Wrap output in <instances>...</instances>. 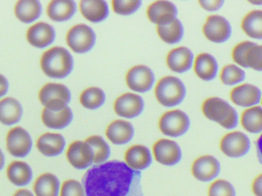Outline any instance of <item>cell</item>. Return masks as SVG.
Instances as JSON below:
<instances>
[{"mask_svg": "<svg viewBox=\"0 0 262 196\" xmlns=\"http://www.w3.org/2000/svg\"><path fill=\"white\" fill-rule=\"evenodd\" d=\"M140 180V172L113 160L89 169L82 184L86 196H143Z\"/></svg>", "mask_w": 262, "mask_h": 196, "instance_id": "cell-1", "label": "cell"}, {"mask_svg": "<svg viewBox=\"0 0 262 196\" xmlns=\"http://www.w3.org/2000/svg\"><path fill=\"white\" fill-rule=\"evenodd\" d=\"M40 64L47 76L60 79L70 75L73 70L74 60L67 49L56 46L43 53Z\"/></svg>", "mask_w": 262, "mask_h": 196, "instance_id": "cell-2", "label": "cell"}, {"mask_svg": "<svg viewBox=\"0 0 262 196\" xmlns=\"http://www.w3.org/2000/svg\"><path fill=\"white\" fill-rule=\"evenodd\" d=\"M202 111L206 118L219 123L226 129H234L238 126V115L236 111L223 99H206L203 102Z\"/></svg>", "mask_w": 262, "mask_h": 196, "instance_id": "cell-3", "label": "cell"}, {"mask_svg": "<svg viewBox=\"0 0 262 196\" xmlns=\"http://www.w3.org/2000/svg\"><path fill=\"white\" fill-rule=\"evenodd\" d=\"M186 95L184 84L177 77H164L156 85V98L163 106H174L180 104Z\"/></svg>", "mask_w": 262, "mask_h": 196, "instance_id": "cell-4", "label": "cell"}, {"mask_svg": "<svg viewBox=\"0 0 262 196\" xmlns=\"http://www.w3.org/2000/svg\"><path fill=\"white\" fill-rule=\"evenodd\" d=\"M38 98L46 109L58 111L68 106L72 95L64 84L49 83L40 90Z\"/></svg>", "mask_w": 262, "mask_h": 196, "instance_id": "cell-5", "label": "cell"}, {"mask_svg": "<svg viewBox=\"0 0 262 196\" xmlns=\"http://www.w3.org/2000/svg\"><path fill=\"white\" fill-rule=\"evenodd\" d=\"M66 41L75 53H86L95 46L96 35L93 29L87 25H75L68 32Z\"/></svg>", "mask_w": 262, "mask_h": 196, "instance_id": "cell-6", "label": "cell"}, {"mask_svg": "<svg viewBox=\"0 0 262 196\" xmlns=\"http://www.w3.org/2000/svg\"><path fill=\"white\" fill-rule=\"evenodd\" d=\"M190 126L189 117L183 111L172 110L167 111L160 117L159 127L164 135L178 137L186 134Z\"/></svg>", "mask_w": 262, "mask_h": 196, "instance_id": "cell-7", "label": "cell"}, {"mask_svg": "<svg viewBox=\"0 0 262 196\" xmlns=\"http://www.w3.org/2000/svg\"><path fill=\"white\" fill-rule=\"evenodd\" d=\"M205 37L214 43H223L230 38L232 33L229 21L221 15H212L206 18L203 25Z\"/></svg>", "mask_w": 262, "mask_h": 196, "instance_id": "cell-8", "label": "cell"}, {"mask_svg": "<svg viewBox=\"0 0 262 196\" xmlns=\"http://www.w3.org/2000/svg\"><path fill=\"white\" fill-rule=\"evenodd\" d=\"M251 142L249 137L239 131L226 134L220 141L222 152L231 158L244 157L250 150Z\"/></svg>", "mask_w": 262, "mask_h": 196, "instance_id": "cell-9", "label": "cell"}, {"mask_svg": "<svg viewBox=\"0 0 262 196\" xmlns=\"http://www.w3.org/2000/svg\"><path fill=\"white\" fill-rule=\"evenodd\" d=\"M32 141L29 133L20 126L12 128L6 137V147L11 155L23 158L30 153Z\"/></svg>", "mask_w": 262, "mask_h": 196, "instance_id": "cell-10", "label": "cell"}, {"mask_svg": "<svg viewBox=\"0 0 262 196\" xmlns=\"http://www.w3.org/2000/svg\"><path fill=\"white\" fill-rule=\"evenodd\" d=\"M154 82V72L146 66H134L126 75V83L129 89L139 93H145L150 90Z\"/></svg>", "mask_w": 262, "mask_h": 196, "instance_id": "cell-11", "label": "cell"}, {"mask_svg": "<svg viewBox=\"0 0 262 196\" xmlns=\"http://www.w3.org/2000/svg\"><path fill=\"white\" fill-rule=\"evenodd\" d=\"M66 157L75 169H87L94 163V154L91 146L85 141H75L68 148Z\"/></svg>", "mask_w": 262, "mask_h": 196, "instance_id": "cell-12", "label": "cell"}, {"mask_svg": "<svg viewBox=\"0 0 262 196\" xmlns=\"http://www.w3.org/2000/svg\"><path fill=\"white\" fill-rule=\"evenodd\" d=\"M152 151L156 160L165 166H174L181 160V149L172 140L167 139L159 140L154 143Z\"/></svg>", "mask_w": 262, "mask_h": 196, "instance_id": "cell-13", "label": "cell"}, {"mask_svg": "<svg viewBox=\"0 0 262 196\" xmlns=\"http://www.w3.org/2000/svg\"><path fill=\"white\" fill-rule=\"evenodd\" d=\"M144 101L136 94L125 93L117 98L114 104L115 113L124 118H134L143 112Z\"/></svg>", "mask_w": 262, "mask_h": 196, "instance_id": "cell-14", "label": "cell"}, {"mask_svg": "<svg viewBox=\"0 0 262 196\" xmlns=\"http://www.w3.org/2000/svg\"><path fill=\"white\" fill-rule=\"evenodd\" d=\"M221 170L220 162L212 156H203L194 161L192 172L196 180L209 182L218 177Z\"/></svg>", "mask_w": 262, "mask_h": 196, "instance_id": "cell-15", "label": "cell"}, {"mask_svg": "<svg viewBox=\"0 0 262 196\" xmlns=\"http://www.w3.org/2000/svg\"><path fill=\"white\" fill-rule=\"evenodd\" d=\"M262 94L258 88L252 84H245L232 89L230 98L235 104L243 107L256 106L261 100Z\"/></svg>", "mask_w": 262, "mask_h": 196, "instance_id": "cell-16", "label": "cell"}, {"mask_svg": "<svg viewBox=\"0 0 262 196\" xmlns=\"http://www.w3.org/2000/svg\"><path fill=\"white\" fill-rule=\"evenodd\" d=\"M26 37L28 41L34 47L43 49L55 41V31L48 23H38L28 29Z\"/></svg>", "mask_w": 262, "mask_h": 196, "instance_id": "cell-17", "label": "cell"}, {"mask_svg": "<svg viewBox=\"0 0 262 196\" xmlns=\"http://www.w3.org/2000/svg\"><path fill=\"white\" fill-rule=\"evenodd\" d=\"M177 6L169 1H156L149 5L146 15L151 23L161 25L177 18Z\"/></svg>", "mask_w": 262, "mask_h": 196, "instance_id": "cell-18", "label": "cell"}, {"mask_svg": "<svg viewBox=\"0 0 262 196\" xmlns=\"http://www.w3.org/2000/svg\"><path fill=\"white\" fill-rule=\"evenodd\" d=\"M194 63L192 52L186 47L172 49L166 56V64L172 72L183 73L192 68Z\"/></svg>", "mask_w": 262, "mask_h": 196, "instance_id": "cell-19", "label": "cell"}, {"mask_svg": "<svg viewBox=\"0 0 262 196\" xmlns=\"http://www.w3.org/2000/svg\"><path fill=\"white\" fill-rule=\"evenodd\" d=\"M124 159L126 164L133 170L137 172L146 169L152 163L150 151L141 145H135L129 148L126 151Z\"/></svg>", "mask_w": 262, "mask_h": 196, "instance_id": "cell-20", "label": "cell"}, {"mask_svg": "<svg viewBox=\"0 0 262 196\" xmlns=\"http://www.w3.org/2000/svg\"><path fill=\"white\" fill-rule=\"evenodd\" d=\"M105 133L107 139L114 144L124 145L132 140L134 129L128 121L117 120L107 126Z\"/></svg>", "mask_w": 262, "mask_h": 196, "instance_id": "cell-21", "label": "cell"}, {"mask_svg": "<svg viewBox=\"0 0 262 196\" xmlns=\"http://www.w3.org/2000/svg\"><path fill=\"white\" fill-rule=\"evenodd\" d=\"M36 146L43 155L46 157H56L64 150L66 140L61 134L46 133L38 137Z\"/></svg>", "mask_w": 262, "mask_h": 196, "instance_id": "cell-22", "label": "cell"}, {"mask_svg": "<svg viewBox=\"0 0 262 196\" xmlns=\"http://www.w3.org/2000/svg\"><path fill=\"white\" fill-rule=\"evenodd\" d=\"M79 8L83 16L92 23H101L109 15L107 3L103 0H83Z\"/></svg>", "mask_w": 262, "mask_h": 196, "instance_id": "cell-23", "label": "cell"}, {"mask_svg": "<svg viewBox=\"0 0 262 196\" xmlns=\"http://www.w3.org/2000/svg\"><path fill=\"white\" fill-rule=\"evenodd\" d=\"M218 62L210 54H200L194 61L195 75L204 81L213 80L218 74Z\"/></svg>", "mask_w": 262, "mask_h": 196, "instance_id": "cell-24", "label": "cell"}, {"mask_svg": "<svg viewBox=\"0 0 262 196\" xmlns=\"http://www.w3.org/2000/svg\"><path fill=\"white\" fill-rule=\"evenodd\" d=\"M72 120L73 113L69 106L58 111H50L45 108L41 113L43 123L51 129H64L70 124Z\"/></svg>", "mask_w": 262, "mask_h": 196, "instance_id": "cell-25", "label": "cell"}, {"mask_svg": "<svg viewBox=\"0 0 262 196\" xmlns=\"http://www.w3.org/2000/svg\"><path fill=\"white\" fill-rule=\"evenodd\" d=\"M76 10V3L72 0H54L48 5L47 14L54 21H64L72 18Z\"/></svg>", "mask_w": 262, "mask_h": 196, "instance_id": "cell-26", "label": "cell"}, {"mask_svg": "<svg viewBox=\"0 0 262 196\" xmlns=\"http://www.w3.org/2000/svg\"><path fill=\"white\" fill-rule=\"evenodd\" d=\"M23 106L15 98H6L0 100V122L3 124H15L21 120Z\"/></svg>", "mask_w": 262, "mask_h": 196, "instance_id": "cell-27", "label": "cell"}, {"mask_svg": "<svg viewBox=\"0 0 262 196\" xmlns=\"http://www.w3.org/2000/svg\"><path fill=\"white\" fill-rule=\"evenodd\" d=\"M157 32L160 38L167 44H176L181 41L184 35V29L177 18L164 24L157 25Z\"/></svg>", "mask_w": 262, "mask_h": 196, "instance_id": "cell-28", "label": "cell"}, {"mask_svg": "<svg viewBox=\"0 0 262 196\" xmlns=\"http://www.w3.org/2000/svg\"><path fill=\"white\" fill-rule=\"evenodd\" d=\"M41 3L37 0H21L15 6V14L18 20L25 23L35 21L41 15Z\"/></svg>", "mask_w": 262, "mask_h": 196, "instance_id": "cell-29", "label": "cell"}, {"mask_svg": "<svg viewBox=\"0 0 262 196\" xmlns=\"http://www.w3.org/2000/svg\"><path fill=\"white\" fill-rule=\"evenodd\" d=\"M6 173L9 181L18 186H26L32 178L30 166L21 161L12 162L8 167Z\"/></svg>", "mask_w": 262, "mask_h": 196, "instance_id": "cell-30", "label": "cell"}, {"mask_svg": "<svg viewBox=\"0 0 262 196\" xmlns=\"http://www.w3.org/2000/svg\"><path fill=\"white\" fill-rule=\"evenodd\" d=\"M60 183L53 174L44 173L37 178L34 184L36 196H58Z\"/></svg>", "mask_w": 262, "mask_h": 196, "instance_id": "cell-31", "label": "cell"}, {"mask_svg": "<svg viewBox=\"0 0 262 196\" xmlns=\"http://www.w3.org/2000/svg\"><path fill=\"white\" fill-rule=\"evenodd\" d=\"M243 32L252 38L262 39V10H253L245 15L242 21Z\"/></svg>", "mask_w": 262, "mask_h": 196, "instance_id": "cell-32", "label": "cell"}, {"mask_svg": "<svg viewBox=\"0 0 262 196\" xmlns=\"http://www.w3.org/2000/svg\"><path fill=\"white\" fill-rule=\"evenodd\" d=\"M241 123L243 128L251 134L262 132V107L254 106L243 111Z\"/></svg>", "mask_w": 262, "mask_h": 196, "instance_id": "cell-33", "label": "cell"}, {"mask_svg": "<svg viewBox=\"0 0 262 196\" xmlns=\"http://www.w3.org/2000/svg\"><path fill=\"white\" fill-rule=\"evenodd\" d=\"M85 142L93 150L95 164H102L108 160L111 154L110 146L102 137L97 135L91 136L86 139Z\"/></svg>", "mask_w": 262, "mask_h": 196, "instance_id": "cell-34", "label": "cell"}, {"mask_svg": "<svg viewBox=\"0 0 262 196\" xmlns=\"http://www.w3.org/2000/svg\"><path fill=\"white\" fill-rule=\"evenodd\" d=\"M105 100V94L99 88H89L80 95V102L81 105L89 110H95L101 107L104 104Z\"/></svg>", "mask_w": 262, "mask_h": 196, "instance_id": "cell-35", "label": "cell"}, {"mask_svg": "<svg viewBox=\"0 0 262 196\" xmlns=\"http://www.w3.org/2000/svg\"><path fill=\"white\" fill-rule=\"evenodd\" d=\"M220 79L226 85L233 86L243 82L246 79V73L238 66L228 64L222 69Z\"/></svg>", "mask_w": 262, "mask_h": 196, "instance_id": "cell-36", "label": "cell"}, {"mask_svg": "<svg viewBox=\"0 0 262 196\" xmlns=\"http://www.w3.org/2000/svg\"><path fill=\"white\" fill-rule=\"evenodd\" d=\"M245 61L247 69L262 72V46L255 43L246 52Z\"/></svg>", "mask_w": 262, "mask_h": 196, "instance_id": "cell-37", "label": "cell"}, {"mask_svg": "<svg viewBox=\"0 0 262 196\" xmlns=\"http://www.w3.org/2000/svg\"><path fill=\"white\" fill-rule=\"evenodd\" d=\"M142 5L140 0H115L112 2V8L115 13L128 15L137 12Z\"/></svg>", "mask_w": 262, "mask_h": 196, "instance_id": "cell-38", "label": "cell"}, {"mask_svg": "<svg viewBox=\"0 0 262 196\" xmlns=\"http://www.w3.org/2000/svg\"><path fill=\"white\" fill-rule=\"evenodd\" d=\"M209 196H235V189L229 182L218 180L212 183L209 188Z\"/></svg>", "mask_w": 262, "mask_h": 196, "instance_id": "cell-39", "label": "cell"}, {"mask_svg": "<svg viewBox=\"0 0 262 196\" xmlns=\"http://www.w3.org/2000/svg\"><path fill=\"white\" fill-rule=\"evenodd\" d=\"M60 196H86L84 186L79 182L69 180L64 182L61 188Z\"/></svg>", "mask_w": 262, "mask_h": 196, "instance_id": "cell-40", "label": "cell"}, {"mask_svg": "<svg viewBox=\"0 0 262 196\" xmlns=\"http://www.w3.org/2000/svg\"><path fill=\"white\" fill-rule=\"evenodd\" d=\"M255 42L252 41H246L239 43L235 46L232 50V57L233 61L241 67L246 68V61H245V57H246V52L252 47Z\"/></svg>", "mask_w": 262, "mask_h": 196, "instance_id": "cell-41", "label": "cell"}, {"mask_svg": "<svg viewBox=\"0 0 262 196\" xmlns=\"http://www.w3.org/2000/svg\"><path fill=\"white\" fill-rule=\"evenodd\" d=\"M202 8L210 12L219 10L223 7L224 1L223 0H200L199 1Z\"/></svg>", "mask_w": 262, "mask_h": 196, "instance_id": "cell-42", "label": "cell"}, {"mask_svg": "<svg viewBox=\"0 0 262 196\" xmlns=\"http://www.w3.org/2000/svg\"><path fill=\"white\" fill-rule=\"evenodd\" d=\"M252 189L255 196H262V174L255 179L252 183Z\"/></svg>", "mask_w": 262, "mask_h": 196, "instance_id": "cell-43", "label": "cell"}, {"mask_svg": "<svg viewBox=\"0 0 262 196\" xmlns=\"http://www.w3.org/2000/svg\"><path fill=\"white\" fill-rule=\"evenodd\" d=\"M9 89V83L3 75H0V98L7 93Z\"/></svg>", "mask_w": 262, "mask_h": 196, "instance_id": "cell-44", "label": "cell"}, {"mask_svg": "<svg viewBox=\"0 0 262 196\" xmlns=\"http://www.w3.org/2000/svg\"><path fill=\"white\" fill-rule=\"evenodd\" d=\"M257 155L262 165V134L256 141Z\"/></svg>", "mask_w": 262, "mask_h": 196, "instance_id": "cell-45", "label": "cell"}, {"mask_svg": "<svg viewBox=\"0 0 262 196\" xmlns=\"http://www.w3.org/2000/svg\"><path fill=\"white\" fill-rule=\"evenodd\" d=\"M13 196H33V195L27 189H19L14 194Z\"/></svg>", "mask_w": 262, "mask_h": 196, "instance_id": "cell-46", "label": "cell"}, {"mask_svg": "<svg viewBox=\"0 0 262 196\" xmlns=\"http://www.w3.org/2000/svg\"><path fill=\"white\" fill-rule=\"evenodd\" d=\"M5 164V157L4 155H3V152H2L1 149H0V170L3 169V166H4Z\"/></svg>", "mask_w": 262, "mask_h": 196, "instance_id": "cell-47", "label": "cell"}, {"mask_svg": "<svg viewBox=\"0 0 262 196\" xmlns=\"http://www.w3.org/2000/svg\"><path fill=\"white\" fill-rule=\"evenodd\" d=\"M251 4L257 5V6H262V0H251L249 1Z\"/></svg>", "mask_w": 262, "mask_h": 196, "instance_id": "cell-48", "label": "cell"}, {"mask_svg": "<svg viewBox=\"0 0 262 196\" xmlns=\"http://www.w3.org/2000/svg\"><path fill=\"white\" fill-rule=\"evenodd\" d=\"M261 103H262V96H261Z\"/></svg>", "mask_w": 262, "mask_h": 196, "instance_id": "cell-49", "label": "cell"}]
</instances>
